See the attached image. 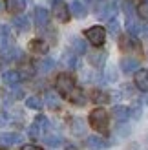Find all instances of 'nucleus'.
Listing matches in <instances>:
<instances>
[{
    "mask_svg": "<svg viewBox=\"0 0 148 150\" xmlns=\"http://www.w3.org/2000/svg\"><path fill=\"white\" fill-rule=\"evenodd\" d=\"M26 106L31 108V110H40L42 108V99L39 95H31V97L26 99Z\"/></svg>",
    "mask_w": 148,
    "mask_h": 150,
    "instance_id": "22",
    "label": "nucleus"
},
{
    "mask_svg": "<svg viewBox=\"0 0 148 150\" xmlns=\"http://www.w3.org/2000/svg\"><path fill=\"white\" fill-rule=\"evenodd\" d=\"M112 115L119 123H124L130 117V108L128 106H123V104H117V106H113V110H112Z\"/></svg>",
    "mask_w": 148,
    "mask_h": 150,
    "instance_id": "10",
    "label": "nucleus"
},
{
    "mask_svg": "<svg viewBox=\"0 0 148 150\" xmlns=\"http://www.w3.org/2000/svg\"><path fill=\"white\" fill-rule=\"evenodd\" d=\"M2 81L6 82V84H9V86H15V84H18V82L22 81V77H20V71H17V70H9V71H4V73H2Z\"/></svg>",
    "mask_w": 148,
    "mask_h": 150,
    "instance_id": "12",
    "label": "nucleus"
},
{
    "mask_svg": "<svg viewBox=\"0 0 148 150\" xmlns=\"http://www.w3.org/2000/svg\"><path fill=\"white\" fill-rule=\"evenodd\" d=\"M46 103H48L49 108H58V106H61V101H58V97L53 95V93H48V95H46Z\"/></svg>",
    "mask_w": 148,
    "mask_h": 150,
    "instance_id": "27",
    "label": "nucleus"
},
{
    "mask_svg": "<svg viewBox=\"0 0 148 150\" xmlns=\"http://www.w3.org/2000/svg\"><path fill=\"white\" fill-rule=\"evenodd\" d=\"M7 123H9V115H7V112L0 110V126H6Z\"/></svg>",
    "mask_w": 148,
    "mask_h": 150,
    "instance_id": "31",
    "label": "nucleus"
},
{
    "mask_svg": "<svg viewBox=\"0 0 148 150\" xmlns=\"http://www.w3.org/2000/svg\"><path fill=\"white\" fill-rule=\"evenodd\" d=\"M20 141H22V136L17 132H0V145H4V146L18 145Z\"/></svg>",
    "mask_w": 148,
    "mask_h": 150,
    "instance_id": "6",
    "label": "nucleus"
},
{
    "mask_svg": "<svg viewBox=\"0 0 148 150\" xmlns=\"http://www.w3.org/2000/svg\"><path fill=\"white\" fill-rule=\"evenodd\" d=\"M53 17L58 22H68L70 20V9H68V4L62 2V0H53Z\"/></svg>",
    "mask_w": 148,
    "mask_h": 150,
    "instance_id": "5",
    "label": "nucleus"
},
{
    "mask_svg": "<svg viewBox=\"0 0 148 150\" xmlns=\"http://www.w3.org/2000/svg\"><path fill=\"white\" fill-rule=\"evenodd\" d=\"M68 99L71 103H75V104H84L86 103V97L82 93V90H79V88H73V92L68 95Z\"/></svg>",
    "mask_w": 148,
    "mask_h": 150,
    "instance_id": "20",
    "label": "nucleus"
},
{
    "mask_svg": "<svg viewBox=\"0 0 148 150\" xmlns=\"http://www.w3.org/2000/svg\"><path fill=\"white\" fill-rule=\"evenodd\" d=\"M66 150H77V148L73 146V145H70V146H66Z\"/></svg>",
    "mask_w": 148,
    "mask_h": 150,
    "instance_id": "34",
    "label": "nucleus"
},
{
    "mask_svg": "<svg viewBox=\"0 0 148 150\" xmlns=\"http://www.w3.org/2000/svg\"><path fill=\"white\" fill-rule=\"evenodd\" d=\"M64 61H66V64H68L70 68H77V66H79V59H77L75 53H66Z\"/></svg>",
    "mask_w": 148,
    "mask_h": 150,
    "instance_id": "26",
    "label": "nucleus"
},
{
    "mask_svg": "<svg viewBox=\"0 0 148 150\" xmlns=\"http://www.w3.org/2000/svg\"><path fill=\"white\" fill-rule=\"evenodd\" d=\"M117 79V75H115V71L112 70V68H110L108 71H106V81H115Z\"/></svg>",
    "mask_w": 148,
    "mask_h": 150,
    "instance_id": "32",
    "label": "nucleus"
},
{
    "mask_svg": "<svg viewBox=\"0 0 148 150\" xmlns=\"http://www.w3.org/2000/svg\"><path fill=\"white\" fill-rule=\"evenodd\" d=\"M110 143H106L102 137H97V136H90L86 139V146L92 148V150H99V148H106Z\"/></svg>",
    "mask_w": 148,
    "mask_h": 150,
    "instance_id": "15",
    "label": "nucleus"
},
{
    "mask_svg": "<svg viewBox=\"0 0 148 150\" xmlns=\"http://www.w3.org/2000/svg\"><path fill=\"white\" fill-rule=\"evenodd\" d=\"M108 31H110V33H113V35L119 33V22H117L115 18L108 20Z\"/></svg>",
    "mask_w": 148,
    "mask_h": 150,
    "instance_id": "28",
    "label": "nucleus"
},
{
    "mask_svg": "<svg viewBox=\"0 0 148 150\" xmlns=\"http://www.w3.org/2000/svg\"><path fill=\"white\" fill-rule=\"evenodd\" d=\"M84 37L88 39V42H92L93 46H102L106 40V29L102 26H92L84 31Z\"/></svg>",
    "mask_w": 148,
    "mask_h": 150,
    "instance_id": "3",
    "label": "nucleus"
},
{
    "mask_svg": "<svg viewBox=\"0 0 148 150\" xmlns=\"http://www.w3.org/2000/svg\"><path fill=\"white\" fill-rule=\"evenodd\" d=\"M92 99L95 103H108L110 101V95L104 93V92H99V90H95V92L92 93Z\"/></svg>",
    "mask_w": 148,
    "mask_h": 150,
    "instance_id": "24",
    "label": "nucleus"
},
{
    "mask_svg": "<svg viewBox=\"0 0 148 150\" xmlns=\"http://www.w3.org/2000/svg\"><path fill=\"white\" fill-rule=\"evenodd\" d=\"M88 61H90V64L92 66H97V68H101L102 64H104V61H106V51H93V53H90L88 55Z\"/></svg>",
    "mask_w": 148,
    "mask_h": 150,
    "instance_id": "14",
    "label": "nucleus"
},
{
    "mask_svg": "<svg viewBox=\"0 0 148 150\" xmlns=\"http://www.w3.org/2000/svg\"><path fill=\"white\" fill-rule=\"evenodd\" d=\"M121 70L124 73H132V71H137L141 70V62L137 59H132V57H126V59H121Z\"/></svg>",
    "mask_w": 148,
    "mask_h": 150,
    "instance_id": "8",
    "label": "nucleus"
},
{
    "mask_svg": "<svg viewBox=\"0 0 148 150\" xmlns=\"http://www.w3.org/2000/svg\"><path fill=\"white\" fill-rule=\"evenodd\" d=\"M137 13H139V17H141L143 20H148V4L144 2V4H141L137 7Z\"/></svg>",
    "mask_w": 148,
    "mask_h": 150,
    "instance_id": "29",
    "label": "nucleus"
},
{
    "mask_svg": "<svg viewBox=\"0 0 148 150\" xmlns=\"http://www.w3.org/2000/svg\"><path fill=\"white\" fill-rule=\"evenodd\" d=\"M48 130H49V121L44 115H39V117L35 119V123L31 125V128H29V136L37 139V137L44 136Z\"/></svg>",
    "mask_w": 148,
    "mask_h": 150,
    "instance_id": "4",
    "label": "nucleus"
},
{
    "mask_svg": "<svg viewBox=\"0 0 148 150\" xmlns=\"http://www.w3.org/2000/svg\"><path fill=\"white\" fill-rule=\"evenodd\" d=\"M29 50H31L33 53H40V55H44V53H48L49 46H48V42H44L42 39H33L31 42H29Z\"/></svg>",
    "mask_w": 148,
    "mask_h": 150,
    "instance_id": "13",
    "label": "nucleus"
},
{
    "mask_svg": "<svg viewBox=\"0 0 148 150\" xmlns=\"http://www.w3.org/2000/svg\"><path fill=\"white\" fill-rule=\"evenodd\" d=\"M119 46L123 51H128V50H139V40L135 39V37H121L119 40Z\"/></svg>",
    "mask_w": 148,
    "mask_h": 150,
    "instance_id": "11",
    "label": "nucleus"
},
{
    "mask_svg": "<svg viewBox=\"0 0 148 150\" xmlns=\"http://www.w3.org/2000/svg\"><path fill=\"white\" fill-rule=\"evenodd\" d=\"M146 4H148V0H146Z\"/></svg>",
    "mask_w": 148,
    "mask_h": 150,
    "instance_id": "36",
    "label": "nucleus"
},
{
    "mask_svg": "<svg viewBox=\"0 0 148 150\" xmlns=\"http://www.w3.org/2000/svg\"><path fill=\"white\" fill-rule=\"evenodd\" d=\"M128 2H135V0H128Z\"/></svg>",
    "mask_w": 148,
    "mask_h": 150,
    "instance_id": "35",
    "label": "nucleus"
},
{
    "mask_svg": "<svg viewBox=\"0 0 148 150\" xmlns=\"http://www.w3.org/2000/svg\"><path fill=\"white\" fill-rule=\"evenodd\" d=\"M20 150H42V146H39V145H24Z\"/></svg>",
    "mask_w": 148,
    "mask_h": 150,
    "instance_id": "33",
    "label": "nucleus"
},
{
    "mask_svg": "<svg viewBox=\"0 0 148 150\" xmlns=\"http://www.w3.org/2000/svg\"><path fill=\"white\" fill-rule=\"evenodd\" d=\"M35 22L39 28H48L49 24V11L44 7H37L35 9Z\"/></svg>",
    "mask_w": 148,
    "mask_h": 150,
    "instance_id": "9",
    "label": "nucleus"
},
{
    "mask_svg": "<svg viewBox=\"0 0 148 150\" xmlns=\"http://www.w3.org/2000/svg\"><path fill=\"white\" fill-rule=\"evenodd\" d=\"M13 46V42H11V37H9V29L4 28L2 31H0V51L6 50V48H9Z\"/></svg>",
    "mask_w": 148,
    "mask_h": 150,
    "instance_id": "19",
    "label": "nucleus"
},
{
    "mask_svg": "<svg viewBox=\"0 0 148 150\" xmlns=\"http://www.w3.org/2000/svg\"><path fill=\"white\" fill-rule=\"evenodd\" d=\"M88 123H90L92 128H95L97 132L106 134L108 132V125H110V117L108 112L104 108H93L88 115Z\"/></svg>",
    "mask_w": 148,
    "mask_h": 150,
    "instance_id": "1",
    "label": "nucleus"
},
{
    "mask_svg": "<svg viewBox=\"0 0 148 150\" xmlns=\"http://www.w3.org/2000/svg\"><path fill=\"white\" fill-rule=\"evenodd\" d=\"M134 82L139 92H148V70H137L134 75Z\"/></svg>",
    "mask_w": 148,
    "mask_h": 150,
    "instance_id": "7",
    "label": "nucleus"
},
{
    "mask_svg": "<svg viewBox=\"0 0 148 150\" xmlns=\"http://www.w3.org/2000/svg\"><path fill=\"white\" fill-rule=\"evenodd\" d=\"M13 24H15V28L18 29V31H27L29 29V20H27V17H15V20H13Z\"/></svg>",
    "mask_w": 148,
    "mask_h": 150,
    "instance_id": "21",
    "label": "nucleus"
},
{
    "mask_svg": "<svg viewBox=\"0 0 148 150\" xmlns=\"http://www.w3.org/2000/svg\"><path fill=\"white\" fill-rule=\"evenodd\" d=\"M71 48H73V51H75V55H82V53H86V50H88L86 42L80 39V37H73V39H71Z\"/></svg>",
    "mask_w": 148,
    "mask_h": 150,
    "instance_id": "18",
    "label": "nucleus"
},
{
    "mask_svg": "<svg viewBox=\"0 0 148 150\" xmlns=\"http://www.w3.org/2000/svg\"><path fill=\"white\" fill-rule=\"evenodd\" d=\"M71 13L75 15L77 18H84L88 15V9H86V6L80 2V0H73L71 2Z\"/></svg>",
    "mask_w": 148,
    "mask_h": 150,
    "instance_id": "17",
    "label": "nucleus"
},
{
    "mask_svg": "<svg viewBox=\"0 0 148 150\" xmlns=\"http://www.w3.org/2000/svg\"><path fill=\"white\" fill-rule=\"evenodd\" d=\"M6 9L9 13H22L26 9L24 0H6Z\"/></svg>",
    "mask_w": 148,
    "mask_h": 150,
    "instance_id": "16",
    "label": "nucleus"
},
{
    "mask_svg": "<svg viewBox=\"0 0 148 150\" xmlns=\"http://www.w3.org/2000/svg\"><path fill=\"white\" fill-rule=\"evenodd\" d=\"M55 88H57V92L61 95L68 97L73 92V88H75V81H73V77L68 75V73H58L57 81H55Z\"/></svg>",
    "mask_w": 148,
    "mask_h": 150,
    "instance_id": "2",
    "label": "nucleus"
},
{
    "mask_svg": "<svg viewBox=\"0 0 148 150\" xmlns=\"http://www.w3.org/2000/svg\"><path fill=\"white\" fill-rule=\"evenodd\" d=\"M44 141H46V145H49V146H53V148H57V146H61L62 145V137L61 136H57V134H53V136H46L44 137Z\"/></svg>",
    "mask_w": 148,
    "mask_h": 150,
    "instance_id": "23",
    "label": "nucleus"
},
{
    "mask_svg": "<svg viewBox=\"0 0 148 150\" xmlns=\"http://www.w3.org/2000/svg\"><path fill=\"white\" fill-rule=\"evenodd\" d=\"M53 66H55V61H53V59H44V61L40 62V71H42V73H48V71L53 70Z\"/></svg>",
    "mask_w": 148,
    "mask_h": 150,
    "instance_id": "25",
    "label": "nucleus"
},
{
    "mask_svg": "<svg viewBox=\"0 0 148 150\" xmlns=\"http://www.w3.org/2000/svg\"><path fill=\"white\" fill-rule=\"evenodd\" d=\"M73 132H75L77 136L84 132V125H82V121H80V119H73Z\"/></svg>",
    "mask_w": 148,
    "mask_h": 150,
    "instance_id": "30",
    "label": "nucleus"
}]
</instances>
